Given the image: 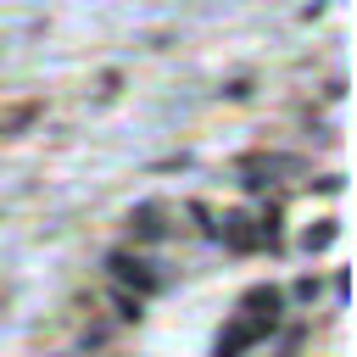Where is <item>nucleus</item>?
<instances>
[{"label":"nucleus","instance_id":"3","mask_svg":"<svg viewBox=\"0 0 357 357\" xmlns=\"http://www.w3.org/2000/svg\"><path fill=\"white\" fill-rule=\"evenodd\" d=\"M240 312H245V318H257L262 329H273V324H279V290H273V284H257V290H245Z\"/></svg>","mask_w":357,"mask_h":357},{"label":"nucleus","instance_id":"6","mask_svg":"<svg viewBox=\"0 0 357 357\" xmlns=\"http://www.w3.org/2000/svg\"><path fill=\"white\" fill-rule=\"evenodd\" d=\"M33 117H39V106H33V100H22V106H11V112L0 117V139H11V134H17L22 123H33Z\"/></svg>","mask_w":357,"mask_h":357},{"label":"nucleus","instance_id":"1","mask_svg":"<svg viewBox=\"0 0 357 357\" xmlns=\"http://www.w3.org/2000/svg\"><path fill=\"white\" fill-rule=\"evenodd\" d=\"M262 335H268V329H262L257 318H245V312H240V318L218 335V357H240V351H245V346H257Z\"/></svg>","mask_w":357,"mask_h":357},{"label":"nucleus","instance_id":"4","mask_svg":"<svg viewBox=\"0 0 357 357\" xmlns=\"http://www.w3.org/2000/svg\"><path fill=\"white\" fill-rule=\"evenodd\" d=\"M112 273H117L123 284H134V290H145V296L156 290V273H151V268H145L139 257H128V251H117V257H112Z\"/></svg>","mask_w":357,"mask_h":357},{"label":"nucleus","instance_id":"2","mask_svg":"<svg viewBox=\"0 0 357 357\" xmlns=\"http://www.w3.org/2000/svg\"><path fill=\"white\" fill-rule=\"evenodd\" d=\"M234 251H257L262 245V229H257V218H245V212H223V229H218Z\"/></svg>","mask_w":357,"mask_h":357},{"label":"nucleus","instance_id":"5","mask_svg":"<svg viewBox=\"0 0 357 357\" xmlns=\"http://www.w3.org/2000/svg\"><path fill=\"white\" fill-rule=\"evenodd\" d=\"M128 229H134L139 240H156V234H162V206H139V212L128 218Z\"/></svg>","mask_w":357,"mask_h":357}]
</instances>
